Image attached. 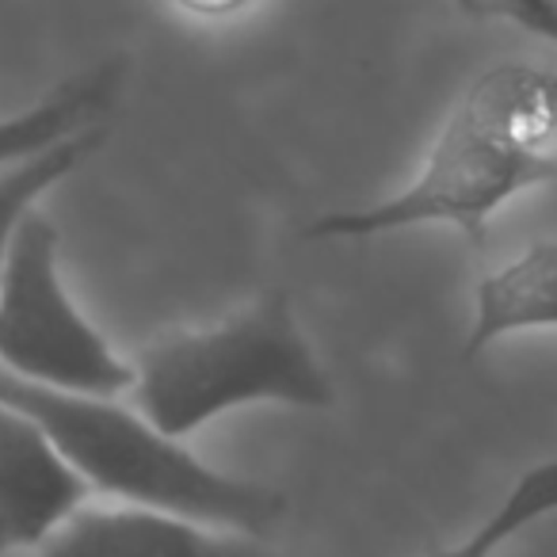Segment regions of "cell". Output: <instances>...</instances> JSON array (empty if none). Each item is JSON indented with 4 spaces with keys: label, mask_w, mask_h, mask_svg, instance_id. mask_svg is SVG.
Here are the masks:
<instances>
[{
    "label": "cell",
    "mask_w": 557,
    "mask_h": 557,
    "mask_svg": "<svg viewBox=\"0 0 557 557\" xmlns=\"http://www.w3.org/2000/svg\"><path fill=\"white\" fill-rule=\"evenodd\" d=\"M462 12L481 20H508L539 39L557 42V4L549 0H473V4H462Z\"/></svg>",
    "instance_id": "8fae6325"
},
{
    "label": "cell",
    "mask_w": 557,
    "mask_h": 557,
    "mask_svg": "<svg viewBox=\"0 0 557 557\" xmlns=\"http://www.w3.org/2000/svg\"><path fill=\"white\" fill-rule=\"evenodd\" d=\"M100 146H103V126H88V131L42 149L32 161L12 164V169L0 172V271H4V260H9L12 233L32 214L39 195H47L54 184H62V180Z\"/></svg>",
    "instance_id": "9c48e42d"
},
{
    "label": "cell",
    "mask_w": 557,
    "mask_h": 557,
    "mask_svg": "<svg viewBox=\"0 0 557 557\" xmlns=\"http://www.w3.org/2000/svg\"><path fill=\"white\" fill-rule=\"evenodd\" d=\"M557 321V248L554 240H534L523 256L481 278L478 313L466 336L462 363H473L500 336L549 329Z\"/></svg>",
    "instance_id": "52a82bcc"
},
{
    "label": "cell",
    "mask_w": 557,
    "mask_h": 557,
    "mask_svg": "<svg viewBox=\"0 0 557 557\" xmlns=\"http://www.w3.org/2000/svg\"><path fill=\"white\" fill-rule=\"evenodd\" d=\"M131 374L138 417L176 443L240 405L329 409L336 401L283 290H271L222 325L149 344Z\"/></svg>",
    "instance_id": "3957f363"
},
{
    "label": "cell",
    "mask_w": 557,
    "mask_h": 557,
    "mask_svg": "<svg viewBox=\"0 0 557 557\" xmlns=\"http://www.w3.org/2000/svg\"><path fill=\"white\" fill-rule=\"evenodd\" d=\"M119 81H123V62L111 58V62L73 77L50 100L35 103L12 119H0V172L32 161L42 149L96 126V115L111 103Z\"/></svg>",
    "instance_id": "ba28073f"
},
{
    "label": "cell",
    "mask_w": 557,
    "mask_h": 557,
    "mask_svg": "<svg viewBox=\"0 0 557 557\" xmlns=\"http://www.w3.org/2000/svg\"><path fill=\"white\" fill-rule=\"evenodd\" d=\"M554 504H557V462L546 458V462L519 473V481L508 488L504 504L470 539L458 542V546H432L428 557H496L504 542H511L531 523H539Z\"/></svg>",
    "instance_id": "30bf717a"
},
{
    "label": "cell",
    "mask_w": 557,
    "mask_h": 557,
    "mask_svg": "<svg viewBox=\"0 0 557 557\" xmlns=\"http://www.w3.org/2000/svg\"><path fill=\"white\" fill-rule=\"evenodd\" d=\"M0 405L32 420L85 488L115 493L131 508L240 534H268L287 511L275 488L199 462L184 443L108 397L54 394L0 371Z\"/></svg>",
    "instance_id": "7a4b0ae2"
},
{
    "label": "cell",
    "mask_w": 557,
    "mask_h": 557,
    "mask_svg": "<svg viewBox=\"0 0 557 557\" xmlns=\"http://www.w3.org/2000/svg\"><path fill=\"white\" fill-rule=\"evenodd\" d=\"M0 371L27 386L77 397L131 389V367L73 306L58 275V230L27 214L0 271Z\"/></svg>",
    "instance_id": "277c9868"
},
{
    "label": "cell",
    "mask_w": 557,
    "mask_h": 557,
    "mask_svg": "<svg viewBox=\"0 0 557 557\" xmlns=\"http://www.w3.org/2000/svg\"><path fill=\"white\" fill-rule=\"evenodd\" d=\"M554 176V77L534 65L504 62L466 88L405 191L363 210L321 214L306 225V237L367 240L417 225H455L481 252L488 218Z\"/></svg>",
    "instance_id": "6da1fadb"
},
{
    "label": "cell",
    "mask_w": 557,
    "mask_h": 557,
    "mask_svg": "<svg viewBox=\"0 0 557 557\" xmlns=\"http://www.w3.org/2000/svg\"><path fill=\"white\" fill-rule=\"evenodd\" d=\"M42 557H275L252 539L202 531L187 519L141 508L73 511L47 542Z\"/></svg>",
    "instance_id": "8992f818"
},
{
    "label": "cell",
    "mask_w": 557,
    "mask_h": 557,
    "mask_svg": "<svg viewBox=\"0 0 557 557\" xmlns=\"http://www.w3.org/2000/svg\"><path fill=\"white\" fill-rule=\"evenodd\" d=\"M85 481L58 458L47 435L0 405V557L42 546L85 500Z\"/></svg>",
    "instance_id": "5b68a950"
}]
</instances>
